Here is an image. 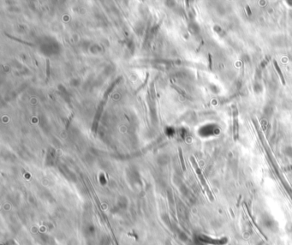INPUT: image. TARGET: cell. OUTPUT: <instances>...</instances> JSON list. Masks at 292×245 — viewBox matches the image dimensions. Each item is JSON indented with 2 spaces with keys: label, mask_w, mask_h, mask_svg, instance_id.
<instances>
[{
  "label": "cell",
  "mask_w": 292,
  "mask_h": 245,
  "mask_svg": "<svg viewBox=\"0 0 292 245\" xmlns=\"http://www.w3.org/2000/svg\"><path fill=\"white\" fill-rule=\"evenodd\" d=\"M232 107V115H233V135L234 139L237 140L238 136L239 130V122H238V108L237 105H233Z\"/></svg>",
  "instance_id": "1"
},
{
  "label": "cell",
  "mask_w": 292,
  "mask_h": 245,
  "mask_svg": "<svg viewBox=\"0 0 292 245\" xmlns=\"http://www.w3.org/2000/svg\"><path fill=\"white\" fill-rule=\"evenodd\" d=\"M273 65H274V68H275V70H276V71L277 72V74H278V75H279V77H280V80H281L282 84L283 85H285V84H286V82H285V80H284V75H283L282 71H281L280 68H279V66H278V65H277V61L273 60Z\"/></svg>",
  "instance_id": "2"
},
{
  "label": "cell",
  "mask_w": 292,
  "mask_h": 245,
  "mask_svg": "<svg viewBox=\"0 0 292 245\" xmlns=\"http://www.w3.org/2000/svg\"><path fill=\"white\" fill-rule=\"evenodd\" d=\"M46 65H47V67H46V77H47V79H48V78H49V75H50V63H49L48 59L46 60Z\"/></svg>",
  "instance_id": "3"
},
{
  "label": "cell",
  "mask_w": 292,
  "mask_h": 245,
  "mask_svg": "<svg viewBox=\"0 0 292 245\" xmlns=\"http://www.w3.org/2000/svg\"><path fill=\"white\" fill-rule=\"evenodd\" d=\"M179 154H180V158H181V161H182V168H183V170H185V166H184V162H183V159H182V156L181 148H179Z\"/></svg>",
  "instance_id": "4"
},
{
  "label": "cell",
  "mask_w": 292,
  "mask_h": 245,
  "mask_svg": "<svg viewBox=\"0 0 292 245\" xmlns=\"http://www.w3.org/2000/svg\"><path fill=\"white\" fill-rule=\"evenodd\" d=\"M208 58H209V61H210L209 68H210V70H212V56H211V54H208Z\"/></svg>",
  "instance_id": "5"
}]
</instances>
